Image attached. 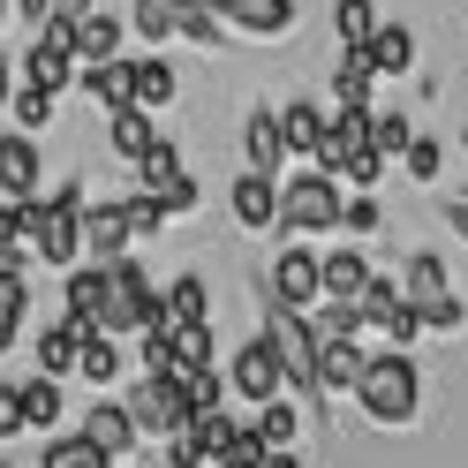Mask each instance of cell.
<instances>
[{"label":"cell","mask_w":468,"mask_h":468,"mask_svg":"<svg viewBox=\"0 0 468 468\" xmlns=\"http://www.w3.org/2000/svg\"><path fill=\"white\" fill-rule=\"evenodd\" d=\"M31 250L46 257L53 272H76V265H83V182L38 197V234H31Z\"/></svg>","instance_id":"obj_3"},{"label":"cell","mask_w":468,"mask_h":468,"mask_svg":"<svg viewBox=\"0 0 468 468\" xmlns=\"http://www.w3.org/2000/svg\"><path fill=\"white\" fill-rule=\"evenodd\" d=\"M122 212H129V234H159V227H166V204H159V197H129Z\"/></svg>","instance_id":"obj_46"},{"label":"cell","mask_w":468,"mask_h":468,"mask_svg":"<svg viewBox=\"0 0 468 468\" xmlns=\"http://www.w3.org/2000/svg\"><path fill=\"white\" fill-rule=\"evenodd\" d=\"M174 8H182V0H136V8H129V31H136L144 46H166V38H174Z\"/></svg>","instance_id":"obj_39"},{"label":"cell","mask_w":468,"mask_h":468,"mask_svg":"<svg viewBox=\"0 0 468 468\" xmlns=\"http://www.w3.org/2000/svg\"><path fill=\"white\" fill-rule=\"evenodd\" d=\"M378 219H386V204H378V197H340V227L347 234H378Z\"/></svg>","instance_id":"obj_44"},{"label":"cell","mask_w":468,"mask_h":468,"mask_svg":"<svg viewBox=\"0 0 468 468\" xmlns=\"http://www.w3.org/2000/svg\"><path fill=\"white\" fill-rule=\"evenodd\" d=\"M227 204H234V227H242V234H265V227L280 219V182H265V174H242Z\"/></svg>","instance_id":"obj_20"},{"label":"cell","mask_w":468,"mask_h":468,"mask_svg":"<svg viewBox=\"0 0 468 468\" xmlns=\"http://www.w3.org/2000/svg\"><path fill=\"white\" fill-rule=\"evenodd\" d=\"M370 152V113H333L325 122V152H317V174H347Z\"/></svg>","instance_id":"obj_17"},{"label":"cell","mask_w":468,"mask_h":468,"mask_svg":"<svg viewBox=\"0 0 468 468\" xmlns=\"http://www.w3.org/2000/svg\"><path fill=\"white\" fill-rule=\"evenodd\" d=\"M400 166L416 174V182H438V166H446V144H438V136H416V144L400 152Z\"/></svg>","instance_id":"obj_43"},{"label":"cell","mask_w":468,"mask_h":468,"mask_svg":"<svg viewBox=\"0 0 468 468\" xmlns=\"http://www.w3.org/2000/svg\"><path fill=\"white\" fill-rule=\"evenodd\" d=\"M317 287H325V303H363V287H370V257H363V250H333V257H317Z\"/></svg>","instance_id":"obj_21"},{"label":"cell","mask_w":468,"mask_h":468,"mask_svg":"<svg viewBox=\"0 0 468 468\" xmlns=\"http://www.w3.org/2000/svg\"><path fill=\"white\" fill-rule=\"evenodd\" d=\"M8 106H16V129H23V136H38L53 113H61V99H53V91H31V83H16V99H8Z\"/></svg>","instance_id":"obj_41"},{"label":"cell","mask_w":468,"mask_h":468,"mask_svg":"<svg viewBox=\"0 0 468 468\" xmlns=\"http://www.w3.org/2000/svg\"><path fill=\"white\" fill-rule=\"evenodd\" d=\"M287 242H310V234H325V227H340V182L333 174H317V166H303L295 182H280V219H272Z\"/></svg>","instance_id":"obj_2"},{"label":"cell","mask_w":468,"mask_h":468,"mask_svg":"<svg viewBox=\"0 0 468 468\" xmlns=\"http://www.w3.org/2000/svg\"><path fill=\"white\" fill-rule=\"evenodd\" d=\"M174 38H189V46H227V23L212 16V0H182V8H174Z\"/></svg>","instance_id":"obj_36"},{"label":"cell","mask_w":468,"mask_h":468,"mask_svg":"<svg viewBox=\"0 0 468 468\" xmlns=\"http://www.w3.org/2000/svg\"><path fill=\"white\" fill-rule=\"evenodd\" d=\"M174 99H182V76H174V61H166V53H136V61H129V106L159 113V106H174Z\"/></svg>","instance_id":"obj_14"},{"label":"cell","mask_w":468,"mask_h":468,"mask_svg":"<svg viewBox=\"0 0 468 468\" xmlns=\"http://www.w3.org/2000/svg\"><path fill=\"white\" fill-rule=\"evenodd\" d=\"M76 378H83V386H113V378H122V347H113L106 333H83V356H76Z\"/></svg>","instance_id":"obj_37"},{"label":"cell","mask_w":468,"mask_h":468,"mask_svg":"<svg viewBox=\"0 0 468 468\" xmlns=\"http://www.w3.org/2000/svg\"><path fill=\"white\" fill-rule=\"evenodd\" d=\"M227 393H234V400H250V408H265V400L287 393L280 356H272V340H265V333H250V340L227 356Z\"/></svg>","instance_id":"obj_6"},{"label":"cell","mask_w":468,"mask_h":468,"mask_svg":"<svg viewBox=\"0 0 468 468\" xmlns=\"http://www.w3.org/2000/svg\"><path fill=\"white\" fill-rule=\"evenodd\" d=\"M363 363V340H317V393H356Z\"/></svg>","instance_id":"obj_22"},{"label":"cell","mask_w":468,"mask_h":468,"mask_svg":"<svg viewBox=\"0 0 468 468\" xmlns=\"http://www.w3.org/2000/svg\"><path fill=\"white\" fill-rule=\"evenodd\" d=\"M83 250H91V265L129 257V212L122 204H83Z\"/></svg>","instance_id":"obj_18"},{"label":"cell","mask_w":468,"mask_h":468,"mask_svg":"<svg viewBox=\"0 0 468 468\" xmlns=\"http://www.w3.org/2000/svg\"><path fill=\"white\" fill-rule=\"evenodd\" d=\"M272 356H280V378H287V393H317V333H310V317L295 310H272Z\"/></svg>","instance_id":"obj_8"},{"label":"cell","mask_w":468,"mask_h":468,"mask_svg":"<svg viewBox=\"0 0 468 468\" xmlns=\"http://www.w3.org/2000/svg\"><path fill=\"white\" fill-rule=\"evenodd\" d=\"M106 136H113V159H144V152H152V144H159V129H152V113H144V106H122V113H106Z\"/></svg>","instance_id":"obj_29"},{"label":"cell","mask_w":468,"mask_h":468,"mask_svg":"<svg viewBox=\"0 0 468 468\" xmlns=\"http://www.w3.org/2000/svg\"><path fill=\"white\" fill-rule=\"evenodd\" d=\"M8 438H23V400H16V378L0 386V446H8Z\"/></svg>","instance_id":"obj_47"},{"label":"cell","mask_w":468,"mask_h":468,"mask_svg":"<svg viewBox=\"0 0 468 468\" xmlns=\"http://www.w3.org/2000/svg\"><path fill=\"white\" fill-rule=\"evenodd\" d=\"M69 53H76V69H99V61H129V23L122 16H83L76 23V38H69Z\"/></svg>","instance_id":"obj_10"},{"label":"cell","mask_w":468,"mask_h":468,"mask_svg":"<svg viewBox=\"0 0 468 468\" xmlns=\"http://www.w3.org/2000/svg\"><path fill=\"white\" fill-rule=\"evenodd\" d=\"M408 144H416V122H408V113H370V152L378 159H400Z\"/></svg>","instance_id":"obj_40"},{"label":"cell","mask_w":468,"mask_h":468,"mask_svg":"<svg viewBox=\"0 0 468 468\" xmlns=\"http://www.w3.org/2000/svg\"><path fill=\"white\" fill-rule=\"evenodd\" d=\"M356 408L370 423H416V408H423V370L408 347H386V356H370L363 378H356Z\"/></svg>","instance_id":"obj_1"},{"label":"cell","mask_w":468,"mask_h":468,"mask_svg":"<svg viewBox=\"0 0 468 468\" xmlns=\"http://www.w3.org/2000/svg\"><path fill=\"white\" fill-rule=\"evenodd\" d=\"M280 144H287V159L317 166V152H325V113H317L310 99H287L280 106Z\"/></svg>","instance_id":"obj_19"},{"label":"cell","mask_w":468,"mask_h":468,"mask_svg":"<svg viewBox=\"0 0 468 468\" xmlns=\"http://www.w3.org/2000/svg\"><path fill=\"white\" fill-rule=\"evenodd\" d=\"M265 468H303V453L287 446V453H265Z\"/></svg>","instance_id":"obj_51"},{"label":"cell","mask_w":468,"mask_h":468,"mask_svg":"<svg viewBox=\"0 0 468 468\" xmlns=\"http://www.w3.org/2000/svg\"><path fill=\"white\" fill-rule=\"evenodd\" d=\"M76 356H83V325L61 317L53 333H38V378H76Z\"/></svg>","instance_id":"obj_28"},{"label":"cell","mask_w":468,"mask_h":468,"mask_svg":"<svg viewBox=\"0 0 468 468\" xmlns=\"http://www.w3.org/2000/svg\"><path fill=\"white\" fill-rule=\"evenodd\" d=\"M363 61H370V76H408L416 69V31H408V23H378Z\"/></svg>","instance_id":"obj_24"},{"label":"cell","mask_w":468,"mask_h":468,"mask_svg":"<svg viewBox=\"0 0 468 468\" xmlns=\"http://www.w3.org/2000/svg\"><path fill=\"white\" fill-rule=\"evenodd\" d=\"M16 197H38V136L0 129V204Z\"/></svg>","instance_id":"obj_11"},{"label":"cell","mask_w":468,"mask_h":468,"mask_svg":"<svg viewBox=\"0 0 468 468\" xmlns=\"http://www.w3.org/2000/svg\"><path fill=\"white\" fill-rule=\"evenodd\" d=\"M16 83H31V91H53V99H61L69 83H76V53L53 46V38H38V46L16 61Z\"/></svg>","instance_id":"obj_16"},{"label":"cell","mask_w":468,"mask_h":468,"mask_svg":"<svg viewBox=\"0 0 468 468\" xmlns=\"http://www.w3.org/2000/svg\"><path fill=\"white\" fill-rule=\"evenodd\" d=\"M242 152H250V174H272L287 166V144H280V106H250L242 113Z\"/></svg>","instance_id":"obj_15"},{"label":"cell","mask_w":468,"mask_h":468,"mask_svg":"<svg viewBox=\"0 0 468 468\" xmlns=\"http://www.w3.org/2000/svg\"><path fill=\"white\" fill-rule=\"evenodd\" d=\"M446 219H453V234H461V242H468V189H461V197L446 204Z\"/></svg>","instance_id":"obj_49"},{"label":"cell","mask_w":468,"mask_h":468,"mask_svg":"<svg viewBox=\"0 0 468 468\" xmlns=\"http://www.w3.org/2000/svg\"><path fill=\"white\" fill-rule=\"evenodd\" d=\"M416 325H423V333H461V295L423 303V310H416Z\"/></svg>","instance_id":"obj_45"},{"label":"cell","mask_w":468,"mask_h":468,"mask_svg":"<svg viewBox=\"0 0 468 468\" xmlns=\"http://www.w3.org/2000/svg\"><path fill=\"white\" fill-rule=\"evenodd\" d=\"M159 295H166V317H174V325H212V287H204V272H174Z\"/></svg>","instance_id":"obj_25"},{"label":"cell","mask_w":468,"mask_h":468,"mask_svg":"<svg viewBox=\"0 0 468 468\" xmlns=\"http://www.w3.org/2000/svg\"><path fill=\"white\" fill-rule=\"evenodd\" d=\"M0 31H8V0H0Z\"/></svg>","instance_id":"obj_52"},{"label":"cell","mask_w":468,"mask_h":468,"mask_svg":"<svg viewBox=\"0 0 468 468\" xmlns=\"http://www.w3.org/2000/svg\"><path fill=\"white\" fill-rule=\"evenodd\" d=\"M166 347H174V370L212 363V325H166Z\"/></svg>","instance_id":"obj_42"},{"label":"cell","mask_w":468,"mask_h":468,"mask_svg":"<svg viewBox=\"0 0 468 468\" xmlns=\"http://www.w3.org/2000/svg\"><path fill=\"white\" fill-rule=\"evenodd\" d=\"M8 99H16V61L0 53V113H8Z\"/></svg>","instance_id":"obj_50"},{"label":"cell","mask_w":468,"mask_h":468,"mask_svg":"<svg viewBox=\"0 0 468 468\" xmlns=\"http://www.w3.org/2000/svg\"><path fill=\"white\" fill-rule=\"evenodd\" d=\"M38 468H113V461H106L83 431H61V438L46 446V461H38Z\"/></svg>","instance_id":"obj_38"},{"label":"cell","mask_w":468,"mask_h":468,"mask_svg":"<svg viewBox=\"0 0 468 468\" xmlns=\"http://www.w3.org/2000/svg\"><path fill=\"white\" fill-rule=\"evenodd\" d=\"M76 431L91 438V446H99V453H106L113 468H122V453H136V423H129V408H122V400H91Z\"/></svg>","instance_id":"obj_13"},{"label":"cell","mask_w":468,"mask_h":468,"mask_svg":"<svg viewBox=\"0 0 468 468\" xmlns=\"http://www.w3.org/2000/svg\"><path fill=\"white\" fill-rule=\"evenodd\" d=\"M61 317H76L83 333H106V317H113V303H106V265H76V272H69ZM106 340H113V333H106Z\"/></svg>","instance_id":"obj_12"},{"label":"cell","mask_w":468,"mask_h":468,"mask_svg":"<svg viewBox=\"0 0 468 468\" xmlns=\"http://www.w3.org/2000/svg\"><path fill=\"white\" fill-rule=\"evenodd\" d=\"M129 423H136V438L144 431H152V438H174V431H182L189 423V400H182V386H174V378H152V370H144L136 378V386H129Z\"/></svg>","instance_id":"obj_7"},{"label":"cell","mask_w":468,"mask_h":468,"mask_svg":"<svg viewBox=\"0 0 468 468\" xmlns=\"http://www.w3.org/2000/svg\"><path fill=\"white\" fill-rule=\"evenodd\" d=\"M16 400H23V431H61V416H69V386L61 378H23Z\"/></svg>","instance_id":"obj_23"},{"label":"cell","mask_w":468,"mask_h":468,"mask_svg":"<svg viewBox=\"0 0 468 468\" xmlns=\"http://www.w3.org/2000/svg\"><path fill=\"white\" fill-rule=\"evenodd\" d=\"M234 431H242V423H234L227 416V408H212V416H189L182 431H174V438H182V446L197 453V461H219L227 446H234Z\"/></svg>","instance_id":"obj_26"},{"label":"cell","mask_w":468,"mask_h":468,"mask_svg":"<svg viewBox=\"0 0 468 468\" xmlns=\"http://www.w3.org/2000/svg\"><path fill=\"white\" fill-rule=\"evenodd\" d=\"M174 386H182L189 416H212V408H227V378H219L212 363H197V370H174Z\"/></svg>","instance_id":"obj_35"},{"label":"cell","mask_w":468,"mask_h":468,"mask_svg":"<svg viewBox=\"0 0 468 468\" xmlns=\"http://www.w3.org/2000/svg\"><path fill=\"white\" fill-rule=\"evenodd\" d=\"M265 295H272V310H295V317H310L317 303H325V287H317V250H310V242H287V250L272 257Z\"/></svg>","instance_id":"obj_5"},{"label":"cell","mask_w":468,"mask_h":468,"mask_svg":"<svg viewBox=\"0 0 468 468\" xmlns=\"http://www.w3.org/2000/svg\"><path fill=\"white\" fill-rule=\"evenodd\" d=\"M370 61L363 53H340V69H333V99H340V113H370Z\"/></svg>","instance_id":"obj_33"},{"label":"cell","mask_w":468,"mask_h":468,"mask_svg":"<svg viewBox=\"0 0 468 468\" xmlns=\"http://www.w3.org/2000/svg\"><path fill=\"white\" fill-rule=\"evenodd\" d=\"M23 310H31V280H23V265H0V356L16 347Z\"/></svg>","instance_id":"obj_31"},{"label":"cell","mask_w":468,"mask_h":468,"mask_svg":"<svg viewBox=\"0 0 468 468\" xmlns=\"http://www.w3.org/2000/svg\"><path fill=\"white\" fill-rule=\"evenodd\" d=\"M46 8H53V0H8V16H16V23H31V31L46 23Z\"/></svg>","instance_id":"obj_48"},{"label":"cell","mask_w":468,"mask_h":468,"mask_svg":"<svg viewBox=\"0 0 468 468\" xmlns=\"http://www.w3.org/2000/svg\"><path fill=\"white\" fill-rule=\"evenodd\" d=\"M136 197H159L166 219L197 212V174H189V159H182V144H174V136H159L152 152L136 159Z\"/></svg>","instance_id":"obj_4"},{"label":"cell","mask_w":468,"mask_h":468,"mask_svg":"<svg viewBox=\"0 0 468 468\" xmlns=\"http://www.w3.org/2000/svg\"><path fill=\"white\" fill-rule=\"evenodd\" d=\"M212 16L227 23V31L257 38V46H280L287 31H295V0H212Z\"/></svg>","instance_id":"obj_9"},{"label":"cell","mask_w":468,"mask_h":468,"mask_svg":"<svg viewBox=\"0 0 468 468\" xmlns=\"http://www.w3.org/2000/svg\"><path fill=\"white\" fill-rule=\"evenodd\" d=\"M250 431H257V446L287 453V446H295V438H303V416H295V408H287V400H265V408H257V416H250Z\"/></svg>","instance_id":"obj_34"},{"label":"cell","mask_w":468,"mask_h":468,"mask_svg":"<svg viewBox=\"0 0 468 468\" xmlns=\"http://www.w3.org/2000/svg\"><path fill=\"white\" fill-rule=\"evenodd\" d=\"M83 83V99H99L106 113H122L129 106V61H99V69H76Z\"/></svg>","instance_id":"obj_32"},{"label":"cell","mask_w":468,"mask_h":468,"mask_svg":"<svg viewBox=\"0 0 468 468\" xmlns=\"http://www.w3.org/2000/svg\"><path fill=\"white\" fill-rule=\"evenodd\" d=\"M438 295H453V287H446V257H438V250H416V257H408V280H400V303L423 310V303H438Z\"/></svg>","instance_id":"obj_27"},{"label":"cell","mask_w":468,"mask_h":468,"mask_svg":"<svg viewBox=\"0 0 468 468\" xmlns=\"http://www.w3.org/2000/svg\"><path fill=\"white\" fill-rule=\"evenodd\" d=\"M378 23H386V16H378V0H333V38H340V53H363Z\"/></svg>","instance_id":"obj_30"}]
</instances>
